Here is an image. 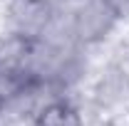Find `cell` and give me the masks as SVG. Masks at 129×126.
Returning <instances> with one entry per match:
<instances>
[{"label": "cell", "instance_id": "obj_1", "mask_svg": "<svg viewBox=\"0 0 129 126\" xmlns=\"http://www.w3.org/2000/svg\"><path fill=\"white\" fill-rule=\"evenodd\" d=\"M114 10L107 0H97V3H89L84 10H80V17H77V30L82 32V37H94V35H102V32L109 27L112 22V15H102V13H109Z\"/></svg>", "mask_w": 129, "mask_h": 126}, {"label": "cell", "instance_id": "obj_2", "mask_svg": "<svg viewBox=\"0 0 129 126\" xmlns=\"http://www.w3.org/2000/svg\"><path fill=\"white\" fill-rule=\"evenodd\" d=\"M35 126H82V116L67 101H50L40 109Z\"/></svg>", "mask_w": 129, "mask_h": 126}, {"label": "cell", "instance_id": "obj_4", "mask_svg": "<svg viewBox=\"0 0 129 126\" xmlns=\"http://www.w3.org/2000/svg\"><path fill=\"white\" fill-rule=\"evenodd\" d=\"M0 109H3V96H0Z\"/></svg>", "mask_w": 129, "mask_h": 126}, {"label": "cell", "instance_id": "obj_3", "mask_svg": "<svg viewBox=\"0 0 129 126\" xmlns=\"http://www.w3.org/2000/svg\"><path fill=\"white\" fill-rule=\"evenodd\" d=\"M30 8H32V0H20L15 5V10H13V17H15L17 27L22 32H37L47 22V5L40 8L37 13H32Z\"/></svg>", "mask_w": 129, "mask_h": 126}]
</instances>
